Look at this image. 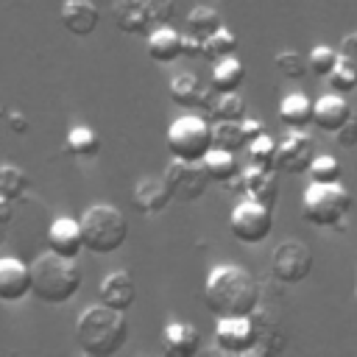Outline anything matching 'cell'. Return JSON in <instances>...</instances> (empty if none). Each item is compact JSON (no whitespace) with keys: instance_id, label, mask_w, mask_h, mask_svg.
Segmentation results:
<instances>
[{"instance_id":"obj_32","label":"cell","mask_w":357,"mask_h":357,"mask_svg":"<svg viewBox=\"0 0 357 357\" xmlns=\"http://www.w3.org/2000/svg\"><path fill=\"white\" fill-rule=\"evenodd\" d=\"M326 81H329V89H332V92L349 95V92L357 89V67H354L351 61H346V59L337 56L335 67L326 73Z\"/></svg>"},{"instance_id":"obj_26","label":"cell","mask_w":357,"mask_h":357,"mask_svg":"<svg viewBox=\"0 0 357 357\" xmlns=\"http://www.w3.org/2000/svg\"><path fill=\"white\" fill-rule=\"evenodd\" d=\"M234 53H237V36L226 25H220L218 31H212L209 36L201 39V59H206V61H218V59H226Z\"/></svg>"},{"instance_id":"obj_18","label":"cell","mask_w":357,"mask_h":357,"mask_svg":"<svg viewBox=\"0 0 357 357\" xmlns=\"http://www.w3.org/2000/svg\"><path fill=\"white\" fill-rule=\"evenodd\" d=\"M351 117V106L346 100V95H337V92H329V95H321L315 103H312V123L321 128V131H335L340 128L346 120Z\"/></svg>"},{"instance_id":"obj_11","label":"cell","mask_w":357,"mask_h":357,"mask_svg":"<svg viewBox=\"0 0 357 357\" xmlns=\"http://www.w3.org/2000/svg\"><path fill=\"white\" fill-rule=\"evenodd\" d=\"M162 178L170 190V198H178V201H198L209 187V178H206L201 162H187V159H176V156L165 167Z\"/></svg>"},{"instance_id":"obj_35","label":"cell","mask_w":357,"mask_h":357,"mask_svg":"<svg viewBox=\"0 0 357 357\" xmlns=\"http://www.w3.org/2000/svg\"><path fill=\"white\" fill-rule=\"evenodd\" d=\"M273 67H276L284 78H304V73H307V61L301 59L298 50H290V47L273 53Z\"/></svg>"},{"instance_id":"obj_29","label":"cell","mask_w":357,"mask_h":357,"mask_svg":"<svg viewBox=\"0 0 357 357\" xmlns=\"http://www.w3.org/2000/svg\"><path fill=\"white\" fill-rule=\"evenodd\" d=\"M212 131V145L215 148H223V151H240L245 148V137H243V128H240V120H215L209 126Z\"/></svg>"},{"instance_id":"obj_20","label":"cell","mask_w":357,"mask_h":357,"mask_svg":"<svg viewBox=\"0 0 357 357\" xmlns=\"http://www.w3.org/2000/svg\"><path fill=\"white\" fill-rule=\"evenodd\" d=\"M145 50L153 61L159 64H170L181 56V33L170 25H156L148 31V39H145Z\"/></svg>"},{"instance_id":"obj_1","label":"cell","mask_w":357,"mask_h":357,"mask_svg":"<svg viewBox=\"0 0 357 357\" xmlns=\"http://www.w3.org/2000/svg\"><path fill=\"white\" fill-rule=\"evenodd\" d=\"M204 304L215 318L251 315L259 304V284L254 273L240 265H215L204 282Z\"/></svg>"},{"instance_id":"obj_3","label":"cell","mask_w":357,"mask_h":357,"mask_svg":"<svg viewBox=\"0 0 357 357\" xmlns=\"http://www.w3.org/2000/svg\"><path fill=\"white\" fill-rule=\"evenodd\" d=\"M31 293L45 304H67L81 290V268L70 257L53 251L39 254L31 265Z\"/></svg>"},{"instance_id":"obj_42","label":"cell","mask_w":357,"mask_h":357,"mask_svg":"<svg viewBox=\"0 0 357 357\" xmlns=\"http://www.w3.org/2000/svg\"><path fill=\"white\" fill-rule=\"evenodd\" d=\"M215 89L212 86H201V92H198V98H195V109H201V112H206L209 114V109H212V103H215Z\"/></svg>"},{"instance_id":"obj_17","label":"cell","mask_w":357,"mask_h":357,"mask_svg":"<svg viewBox=\"0 0 357 357\" xmlns=\"http://www.w3.org/2000/svg\"><path fill=\"white\" fill-rule=\"evenodd\" d=\"M170 201H173V198H170V190H167L165 178L142 176V178L134 184V190H131V204H134V209L142 212V215H156V212H162Z\"/></svg>"},{"instance_id":"obj_40","label":"cell","mask_w":357,"mask_h":357,"mask_svg":"<svg viewBox=\"0 0 357 357\" xmlns=\"http://www.w3.org/2000/svg\"><path fill=\"white\" fill-rule=\"evenodd\" d=\"M240 128H243V137H245V142H248V139H254L257 134H262V131H265V126H262L257 117H248V114L240 120Z\"/></svg>"},{"instance_id":"obj_9","label":"cell","mask_w":357,"mask_h":357,"mask_svg":"<svg viewBox=\"0 0 357 357\" xmlns=\"http://www.w3.org/2000/svg\"><path fill=\"white\" fill-rule=\"evenodd\" d=\"M226 190L237 192V195H245V198H254L265 206L273 209L276 198H279V176H276V167H259V165H248V167H240L226 184Z\"/></svg>"},{"instance_id":"obj_41","label":"cell","mask_w":357,"mask_h":357,"mask_svg":"<svg viewBox=\"0 0 357 357\" xmlns=\"http://www.w3.org/2000/svg\"><path fill=\"white\" fill-rule=\"evenodd\" d=\"M181 56H201V39L192 33H181Z\"/></svg>"},{"instance_id":"obj_8","label":"cell","mask_w":357,"mask_h":357,"mask_svg":"<svg viewBox=\"0 0 357 357\" xmlns=\"http://www.w3.org/2000/svg\"><path fill=\"white\" fill-rule=\"evenodd\" d=\"M312 271V251L304 240L298 237H287L282 240L273 254H271V273L282 282V284H298L310 276Z\"/></svg>"},{"instance_id":"obj_33","label":"cell","mask_w":357,"mask_h":357,"mask_svg":"<svg viewBox=\"0 0 357 357\" xmlns=\"http://www.w3.org/2000/svg\"><path fill=\"white\" fill-rule=\"evenodd\" d=\"M245 151H248V159L251 165H259V167H273V153H276V139L262 131L257 134L254 139L245 142Z\"/></svg>"},{"instance_id":"obj_24","label":"cell","mask_w":357,"mask_h":357,"mask_svg":"<svg viewBox=\"0 0 357 357\" xmlns=\"http://www.w3.org/2000/svg\"><path fill=\"white\" fill-rule=\"evenodd\" d=\"M201 167H204L206 178L209 181H218V184H226L240 170L234 153L231 151H223V148H215V145H209V151L201 156Z\"/></svg>"},{"instance_id":"obj_15","label":"cell","mask_w":357,"mask_h":357,"mask_svg":"<svg viewBox=\"0 0 357 357\" xmlns=\"http://www.w3.org/2000/svg\"><path fill=\"white\" fill-rule=\"evenodd\" d=\"M47 251H53L59 257H70V259H75L84 251L81 229H78L75 218L61 215V218L50 220V226H47Z\"/></svg>"},{"instance_id":"obj_39","label":"cell","mask_w":357,"mask_h":357,"mask_svg":"<svg viewBox=\"0 0 357 357\" xmlns=\"http://www.w3.org/2000/svg\"><path fill=\"white\" fill-rule=\"evenodd\" d=\"M337 56H340V59H346V61H351V64L357 67V31H351V33H346V36L340 39Z\"/></svg>"},{"instance_id":"obj_45","label":"cell","mask_w":357,"mask_h":357,"mask_svg":"<svg viewBox=\"0 0 357 357\" xmlns=\"http://www.w3.org/2000/svg\"><path fill=\"white\" fill-rule=\"evenodd\" d=\"M354 301H357V287H354Z\"/></svg>"},{"instance_id":"obj_31","label":"cell","mask_w":357,"mask_h":357,"mask_svg":"<svg viewBox=\"0 0 357 357\" xmlns=\"http://www.w3.org/2000/svg\"><path fill=\"white\" fill-rule=\"evenodd\" d=\"M209 117L212 120H243L245 117V100L234 92H218L215 95V103L209 109Z\"/></svg>"},{"instance_id":"obj_30","label":"cell","mask_w":357,"mask_h":357,"mask_svg":"<svg viewBox=\"0 0 357 357\" xmlns=\"http://www.w3.org/2000/svg\"><path fill=\"white\" fill-rule=\"evenodd\" d=\"M220 25H223V17H220V11H215L212 6H195V8L187 14V33H192V36H198V39L209 36V33L218 31Z\"/></svg>"},{"instance_id":"obj_36","label":"cell","mask_w":357,"mask_h":357,"mask_svg":"<svg viewBox=\"0 0 357 357\" xmlns=\"http://www.w3.org/2000/svg\"><path fill=\"white\" fill-rule=\"evenodd\" d=\"M335 61H337V50H335V47H329V45H315V47L310 50L307 67H310L315 75L326 78V73L335 67Z\"/></svg>"},{"instance_id":"obj_10","label":"cell","mask_w":357,"mask_h":357,"mask_svg":"<svg viewBox=\"0 0 357 357\" xmlns=\"http://www.w3.org/2000/svg\"><path fill=\"white\" fill-rule=\"evenodd\" d=\"M215 346L223 354H254L257 324L251 315H220L215 324Z\"/></svg>"},{"instance_id":"obj_4","label":"cell","mask_w":357,"mask_h":357,"mask_svg":"<svg viewBox=\"0 0 357 357\" xmlns=\"http://www.w3.org/2000/svg\"><path fill=\"white\" fill-rule=\"evenodd\" d=\"M78 229H81L84 248L92 254H114L128 237L126 215L112 204L86 206L84 215L78 218Z\"/></svg>"},{"instance_id":"obj_19","label":"cell","mask_w":357,"mask_h":357,"mask_svg":"<svg viewBox=\"0 0 357 357\" xmlns=\"http://www.w3.org/2000/svg\"><path fill=\"white\" fill-rule=\"evenodd\" d=\"M162 343H165V351L173 357H192L201 349V335L187 321H170L162 329Z\"/></svg>"},{"instance_id":"obj_16","label":"cell","mask_w":357,"mask_h":357,"mask_svg":"<svg viewBox=\"0 0 357 357\" xmlns=\"http://www.w3.org/2000/svg\"><path fill=\"white\" fill-rule=\"evenodd\" d=\"M59 20L73 36H89L100 22V11L92 0H64L59 8Z\"/></svg>"},{"instance_id":"obj_27","label":"cell","mask_w":357,"mask_h":357,"mask_svg":"<svg viewBox=\"0 0 357 357\" xmlns=\"http://www.w3.org/2000/svg\"><path fill=\"white\" fill-rule=\"evenodd\" d=\"M31 187V178L17 165H0V201H20Z\"/></svg>"},{"instance_id":"obj_2","label":"cell","mask_w":357,"mask_h":357,"mask_svg":"<svg viewBox=\"0 0 357 357\" xmlns=\"http://www.w3.org/2000/svg\"><path fill=\"white\" fill-rule=\"evenodd\" d=\"M75 340L89 357H112L128 340V321L120 310L106 304H89L75 318Z\"/></svg>"},{"instance_id":"obj_43","label":"cell","mask_w":357,"mask_h":357,"mask_svg":"<svg viewBox=\"0 0 357 357\" xmlns=\"http://www.w3.org/2000/svg\"><path fill=\"white\" fill-rule=\"evenodd\" d=\"M8 126H11L14 134H25V131H28V120H25V114H22L20 109H11V114H8Z\"/></svg>"},{"instance_id":"obj_21","label":"cell","mask_w":357,"mask_h":357,"mask_svg":"<svg viewBox=\"0 0 357 357\" xmlns=\"http://www.w3.org/2000/svg\"><path fill=\"white\" fill-rule=\"evenodd\" d=\"M112 17H114L117 28L126 31V33H148L151 31L145 0H114L112 3Z\"/></svg>"},{"instance_id":"obj_25","label":"cell","mask_w":357,"mask_h":357,"mask_svg":"<svg viewBox=\"0 0 357 357\" xmlns=\"http://www.w3.org/2000/svg\"><path fill=\"white\" fill-rule=\"evenodd\" d=\"M64 148H67V153L75 156V159H92V156H98V151H100V137H98L95 128H89V126H73V128L67 131Z\"/></svg>"},{"instance_id":"obj_13","label":"cell","mask_w":357,"mask_h":357,"mask_svg":"<svg viewBox=\"0 0 357 357\" xmlns=\"http://www.w3.org/2000/svg\"><path fill=\"white\" fill-rule=\"evenodd\" d=\"M31 293V268L20 257H0V301H22Z\"/></svg>"},{"instance_id":"obj_34","label":"cell","mask_w":357,"mask_h":357,"mask_svg":"<svg viewBox=\"0 0 357 357\" xmlns=\"http://www.w3.org/2000/svg\"><path fill=\"white\" fill-rule=\"evenodd\" d=\"M307 170H310L312 181H324V184L326 181H340V176H343V165L335 156H329V153L312 156L310 165H307Z\"/></svg>"},{"instance_id":"obj_23","label":"cell","mask_w":357,"mask_h":357,"mask_svg":"<svg viewBox=\"0 0 357 357\" xmlns=\"http://www.w3.org/2000/svg\"><path fill=\"white\" fill-rule=\"evenodd\" d=\"M279 120L284 128H304L312 123V100L304 92H290L279 103Z\"/></svg>"},{"instance_id":"obj_22","label":"cell","mask_w":357,"mask_h":357,"mask_svg":"<svg viewBox=\"0 0 357 357\" xmlns=\"http://www.w3.org/2000/svg\"><path fill=\"white\" fill-rule=\"evenodd\" d=\"M209 81H212L215 92H234L245 81V67L237 56L218 59V61H212V78Z\"/></svg>"},{"instance_id":"obj_37","label":"cell","mask_w":357,"mask_h":357,"mask_svg":"<svg viewBox=\"0 0 357 357\" xmlns=\"http://www.w3.org/2000/svg\"><path fill=\"white\" fill-rule=\"evenodd\" d=\"M148 3V20H151V28L156 25H167L170 17H173V0H145Z\"/></svg>"},{"instance_id":"obj_44","label":"cell","mask_w":357,"mask_h":357,"mask_svg":"<svg viewBox=\"0 0 357 357\" xmlns=\"http://www.w3.org/2000/svg\"><path fill=\"white\" fill-rule=\"evenodd\" d=\"M8 220H11V204H3V206H0V240H3L6 231H8Z\"/></svg>"},{"instance_id":"obj_38","label":"cell","mask_w":357,"mask_h":357,"mask_svg":"<svg viewBox=\"0 0 357 357\" xmlns=\"http://www.w3.org/2000/svg\"><path fill=\"white\" fill-rule=\"evenodd\" d=\"M335 134V139H337V145H343V148H354L357 145V120H346L340 128H335L332 131Z\"/></svg>"},{"instance_id":"obj_5","label":"cell","mask_w":357,"mask_h":357,"mask_svg":"<svg viewBox=\"0 0 357 357\" xmlns=\"http://www.w3.org/2000/svg\"><path fill=\"white\" fill-rule=\"evenodd\" d=\"M351 209V192L340 181H310V187L301 195V215L307 223L318 229H335L343 226L346 215Z\"/></svg>"},{"instance_id":"obj_7","label":"cell","mask_w":357,"mask_h":357,"mask_svg":"<svg viewBox=\"0 0 357 357\" xmlns=\"http://www.w3.org/2000/svg\"><path fill=\"white\" fill-rule=\"evenodd\" d=\"M273 229V212L271 206L254 201V198H245L240 195V204L231 209L229 215V231L234 240L245 243V245H257L262 240H268Z\"/></svg>"},{"instance_id":"obj_28","label":"cell","mask_w":357,"mask_h":357,"mask_svg":"<svg viewBox=\"0 0 357 357\" xmlns=\"http://www.w3.org/2000/svg\"><path fill=\"white\" fill-rule=\"evenodd\" d=\"M201 78L195 73H176L167 84V92H170V100L178 103V106H195V98L201 92Z\"/></svg>"},{"instance_id":"obj_12","label":"cell","mask_w":357,"mask_h":357,"mask_svg":"<svg viewBox=\"0 0 357 357\" xmlns=\"http://www.w3.org/2000/svg\"><path fill=\"white\" fill-rule=\"evenodd\" d=\"M315 156V142L310 134H304L301 128H287V134L282 137V142H276V153H273V167L276 173H304L310 159Z\"/></svg>"},{"instance_id":"obj_14","label":"cell","mask_w":357,"mask_h":357,"mask_svg":"<svg viewBox=\"0 0 357 357\" xmlns=\"http://www.w3.org/2000/svg\"><path fill=\"white\" fill-rule=\"evenodd\" d=\"M98 298H100V304L126 312V310L134 304V298H137V284H134L131 273L123 271V268L106 273V276L100 279V284H98Z\"/></svg>"},{"instance_id":"obj_6","label":"cell","mask_w":357,"mask_h":357,"mask_svg":"<svg viewBox=\"0 0 357 357\" xmlns=\"http://www.w3.org/2000/svg\"><path fill=\"white\" fill-rule=\"evenodd\" d=\"M209 120L201 114H184L176 117L167 128V151L176 159H187V162H201V156L209 151L212 145V131H209Z\"/></svg>"}]
</instances>
